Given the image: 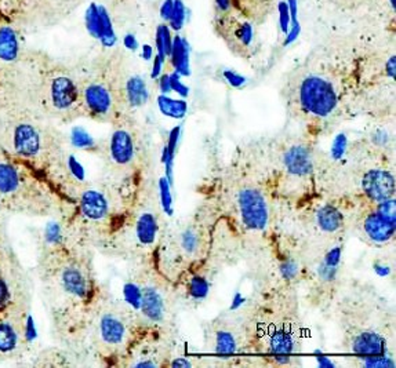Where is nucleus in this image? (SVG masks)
<instances>
[{"mask_svg": "<svg viewBox=\"0 0 396 368\" xmlns=\"http://www.w3.org/2000/svg\"><path fill=\"white\" fill-rule=\"evenodd\" d=\"M287 104L311 122L329 119L339 109L344 91L333 71H301L287 83Z\"/></svg>", "mask_w": 396, "mask_h": 368, "instance_id": "nucleus-1", "label": "nucleus"}, {"mask_svg": "<svg viewBox=\"0 0 396 368\" xmlns=\"http://www.w3.org/2000/svg\"><path fill=\"white\" fill-rule=\"evenodd\" d=\"M221 203L235 223L249 233L265 232L271 222V202L264 186L246 175H226Z\"/></svg>", "mask_w": 396, "mask_h": 368, "instance_id": "nucleus-2", "label": "nucleus"}, {"mask_svg": "<svg viewBox=\"0 0 396 368\" xmlns=\"http://www.w3.org/2000/svg\"><path fill=\"white\" fill-rule=\"evenodd\" d=\"M207 349L220 356H232L243 351L247 342V330L229 318H216L205 331Z\"/></svg>", "mask_w": 396, "mask_h": 368, "instance_id": "nucleus-3", "label": "nucleus"}, {"mask_svg": "<svg viewBox=\"0 0 396 368\" xmlns=\"http://www.w3.org/2000/svg\"><path fill=\"white\" fill-rule=\"evenodd\" d=\"M342 244L332 243L311 266L312 290L319 295H330L336 291L341 276Z\"/></svg>", "mask_w": 396, "mask_h": 368, "instance_id": "nucleus-4", "label": "nucleus"}, {"mask_svg": "<svg viewBox=\"0 0 396 368\" xmlns=\"http://www.w3.org/2000/svg\"><path fill=\"white\" fill-rule=\"evenodd\" d=\"M209 230L200 221H192L184 225L175 235L174 247L182 261H188L189 266L200 263L205 258L209 247Z\"/></svg>", "mask_w": 396, "mask_h": 368, "instance_id": "nucleus-5", "label": "nucleus"}, {"mask_svg": "<svg viewBox=\"0 0 396 368\" xmlns=\"http://www.w3.org/2000/svg\"><path fill=\"white\" fill-rule=\"evenodd\" d=\"M131 335L129 317L120 311L107 309L97 318V337L100 342L112 351L129 345Z\"/></svg>", "mask_w": 396, "mask_h": 368, "instance_id": "nucleus-6", "label": "nucleus"}, {"mask_svg": "<svg viewBox=\"0 0 396 368\" xmlns=\"http://www.w3.org/2000/svg\"><path fill=\"white\" fill-rule=\"evenodd\" d=\"M168 291L155 283H142V300L138 314L151 325H163L170 317Z\"/></svg>", "mask_w": 396, "mask_h": 368, "instance_id": "nucleus-7", "label": "nucleus"}, {"mask_svg": "<svg viewBox=\"0 0 396 368\" xmlns=\"http://www.w3.org/2000/svg\"><path fill=\"white\" fill-rule=\"evenodd\" d=\"M217 31L230 50L240 57H249L254 43V29L250 22L224 14L217 21Z\"/></svg>", "mask_w": 396, "mask_h": 368, "instance_id": "nucleus-8", "label": "nucleus"}, {"mask_svg": "<svg viewBox=\"0 0 396 368\" xmlns=\"http://www.w3.org/2000/svg\"><path fill=\"white\" fill-rule=\"evenodd\" d=\"M282 170L290 177L307 178L316 168V155L314 148L307 142H293L283 148L281 154Z\"/></svg>", "mask_w": 396, "mask_h": 368, "instance_id": "nucleus-9", "label": "nucleus"}, {"mask_svg": "<svg viewBox=\"0 0 396 368\" xmlns=\"http://www.w3.org/2000/svg\"><path fill=\"white\" fill-rule=\"evenodd\" d=\"M395 221L381 215L372 205L370 209L360 215L358 228L367 243L373 246H387L395 237Z\"/></svg>", "mask_w": 396, "mask_h": 368, "instance_id": "nucleus-10", "label": "nucleus"}, {"mask_svg": "<svg viewBox=\"0 0 396 368\" xmlns=\"http://www.w3.org/2000/svg\"><path fill=\"white\" fill-rule=\"evenodd\" d=\"M362 193L370 203L393 199L395 196V175L390 168H370L360 179Z\"/></svg>", "mask_w": 396, "mask_h": 368, "instance_id": "nucleus-11", "label": "nucleus"}, {"mask_svg": "<svg viewBox=\"0 0 396 368\" xmlns=\"http://www.w3.org/2000/svg\"><path fill=\"white\" fill-rule=\"evenodd\" d=\"M301 337L290 325L288 327H274L267 338L263 342L261 352L270 356H279L277 359H283L301 352Z\"/></svg>", "mask_w": 396, "mask_h": 368, "instance_id": "nucleus-12", "label": "nucleus"}, {"mask_svg": "<svg viewBox=\"0 0 396 368\" xmlns=\"http://www.w3.org/2000/svg\"><path fill=\"white\" fill-rule=\"evenodd\" d=\"M83 104L87 112L98 120H110L115 112V98L111 89L100 82L87 84L83 89Z\"/></svg>", "mask_w": 396, "mask_h": 368, "instance_id": "nucleus-13", "label": "nucleus"}, {"mask_svg": "<svg viewBox=\"0 0 396 368\" xmlns=\"http://www.w3.org/2000/svg\"><path fill=\"white\" fill-rule=\"evenodd\" d=\"M110 159L117 167L133 165L137 159V142L134 134L126 127H117L108 145Z\"/></svg>", "mask_w": 396, "mask_h": 368, "instance_id": "nucleus-14", "label": "nucleus"}, {"mask_svg": "<svg viewBox=\"0 0 396 368\" xmlns=\"http://www.w3.org/2000/svg\"><path fill=\"white\" fill-rule=\"evenodd\" d=\"M11 145L20 158H36L42 151L41 131L31 123H18L13 130Z\"/></svg>", "mask_w": 396, "mask_h": 368, "instance_id": "nucleus-15", "label": "nucleus"}, {"mask_svg": "<svg viewBox=\"0 0 396 368\" xmlns=\"http://www.w3.org/2000/svg\"><path fill=\"white\" fill-rule=\"evenodd\" d=\"M58 280L62 290L78 300H86L90 294L91 284L89 274L78 263H69L64 266L59 272Z\"/></svg>", "mask_w": 396, "mask_h": 368, "instance_id": "nucleus-16", "label": "nucleus"}, {"mask_svg": "<svg viewBox=\"0 0 396 368\" xmlns=\"http://www.w3.org/2000/svg\"><path fill=\"white\" fill-rule=\"evenodd\" d=\"M79 210L86 219L91 222H101L111 214V202L104 191L89 188L80 195Z\"/></svg>", "mask_w": 396, "mask_h": 368, "instance_id": "nucleus-17", "label": "nucleus"}, {"mask_svg": "<svg viewBox=\"0 0 396 368\" xmlns=\"http://www.w3.org/2000/svg\"><path fill=\"white\" fill-rule=\"evenodd\" d=\"M182 287L186 298L195 304L205 301L210 293V279L200 269V263L191 265L181 274Z\"/></svg>", "mask_w": 396, "mask_h": 368, "instance_id": "nucleus-18", "label": "nucleus"}, {"mask_svg": "<svg viewBox=\"0 0 396 368\" xmlns=\"http://www.w3.org/2000/svg\"><path fill=\"white\" fill-rule=\"evenodd\" d=\"M79 100L76 83L68 76H57L50 84V101L58 110H69Z\"/></svg>", "mask_w": 396, "mask_h": 368, "instance_id": "nucleus-19", "label": "nucleus"}, {"mask_svg": "<svg viewBox=\"0 0 396 368\" xmlns=\"http://www.w3.org/2000/svg\"><path fill=\"white\" fill-rule=\"evenodd\" d=\"M315 226L326 236H339L344 230L345 216L337 206L325 203L314 212Z\"/></svg>", "mask_w": 396, "mask_h": 368, "instance_id": "nucleus-20", "label": "nucleus"}, {"mask_svg": "<svg viewBox=\"0 0 396 368\" xmlns=\"http://www.w3.org/2000/svg\"><path fill=\"white\" fill-rule=\"evenodd\" d=\"M159 218L155 211H141L134 223V235L141 247H154L159 237Z\"/></svg>", "mask_w": 396, "mask_h": 368, "instance_id": "nucleus-21", "label": "nucleus"}, {"mask_svg": "<svg viewBox=\"0 0 396 368\" xmlns=\"http://www.w3.org/2000/svg\"><path fill=\"white\" fill-rule=\"evenodd\" d=\"M124 97L127 105L133 109L145 105L149 100V90L147 82L138 76H130L124 84Z\"/></svg>", "mask_w": 396, "mask_h": 368, "instance_id": "nucleus-22", "label": "nucleus"}, {"mask_svg": "<svg viewBox=\"0 0 396 368\" xmlns=\"http://www.w3.org/2000/svg\"><path fill=\"white\" fill-rule=\"evenodd\" d=\"M171 66L174 68V72H177L181 76H189L191 68H189V45L188 42L179 36L175 35L173 38L171 52L169 55Z\"/></svg>", "mask_w": 396, "mask_h": 368, "instance_id": "nucleus-23", "label": "nucleus"}, {"mask_svg": "<svg viewBox=\"0 0 396 368\" xmlns=\"http://www.w3.org/2000/svg\"><path fill=\"white\" fill-rule=\"evenodd\" d=\"M22 328L13 321L0 318V355H10L15 352L21 344Z\"/></svg>", "mask_w": 396, "mask_h": 368, "instance_id": "nucleus-24", "label": "nucleus"}, {"mask_svg": "<svg viewBox=\"0 0 396 368\" xmlns=\"http://www.w3.org/2000/svg\"><path fill=\"white\" fill-rule=\"evenodd\" d=\"M20 54V41L11 27H0V61L14 62Z\"/></svg>", "mask_w": 396, "mask_h": 368, "instance_id": "nucleus-25", "label": "nucleus"}, {"mask_svg": "<svg viewBox=\"0 0 396 368\" xmlns=\"http://www.w3.org/2000/svg\"><path fill=\"white\" fill-rule=\"evenodd\" d=\"M21 175L15 165L8 161H0V195L10 196L18 192Z\"/></svg>", "mask_w": 396, "mask_h": 368, "instance_id": "nucleus-26", "label": "nucleus"}, {"mask_svg": "<svg viewBox=\"0 0 396 368\" xmlns=\"http://www.w3.org/2000/svg\"><path fill=\"white\" fill-rule=\"evenodd\" d=\"M179 134H181V127L179 126L174 127L170 131L168 142H166V145L163 148V155H162V161L165 164V177L168 178V181H169L171 185L174 182L173 168H174V159H175V154H177L178 141H179Z\"/></svg>", "mask_w": 396, "mask_h": 368, "instance_id": "nucleus-27", "label": "nucleus"}, {"mask_svg": "<svg viewBox=\"0 0 396 368\" xmlns=\"http://www.w3.org/2000/svg\"><path fill=\"white\" fill-rule=\"evenodd\" d=\"M158 108L162 115L171 119H182L188 112V104L185 100H174L166 94L158 97Z\"/></svg>", "mask_w": 396, "mask_h": 368, "instance_id": "nucleus-28", "label": "nucleus"}, {"mask_svg": "<svg viewBox=\"0 0 396 368\" xmlns=\"http://www.w3.org/2000/svg\"><path fill=\"white\" fill-rule=\"evenodd\" d=\"M98 10H100V28H101L98 41L101 42V45L104 47H113L116 45L117 38H116V34H115V29H113L111 15L104 6H98Z\"/></svg>", "mask_w": 396, "mask_h": 368, "instance_id": "nucleus-29", "label": "nucleus"}, {"mask_svg": "<svg viewBox=\"0 0 396 368\" xmlns=\"http://www.w3.org/2000/svg\"><path fill=\"white\" fill-rule=\"evenodd\" d=\"M123 300L133 312L138 314L142 300V283L135 280L126 281L123 286Z\"/></svg>", "mask_w": 396, "mask_h": 368, "instance_id": "nucleus-30", "label": "nucleus"}, {"mask_svg": "<svg viewBox=\"0 0 396 368\" xmlns=\"http://www.w3.org/2000/svg\"><path fill=\"white\" fill-rule=\"evenodd\" d=\"M155 42H156V54L166 61L169 58L171 45H173V35H171L169 25L161 24L158 27Z\"/></svg>", "mask_w": 396, "mask_h": 368, "instance_id": "nucleus-31", "label": "nucleus"}, {"mask_svg": "<svg viewBox=\"0 0 396 368\" xmlns=\"http://www.w3.org/2000/svg\"><path fill=\"white\" fill-rule=\"evenodd\" d=\"M85 24H86V29L87 32L94 38V39H100V10H98V4L91 3L85 14Z\"/></svg>", "mask_w": 396, "mask_h": 368, "instance_id": "nucleus-32", "label": "nucleus"}, {"mask_svg": "<svg viewBox=\"0 0 396 368\" xmlns=\"http://www.w3.org/2000/svg\"><path fill=\"white\" fill-rule=\"evenodd\" d=\"M171 184L168 181L166 177H162L158 182L159 188V202L161 207L166 215H173V195H171Z\"/></svg>", "mask_w": 396, "mask_h": 368, "instance_id": "nucleus-33", "label": "nucleus"}, {"mask_svg": "<svg viewBox=\"0 0 396 368\" xmlns=\"http://www.w3.org/2000/svg\"><path fill=\"white\" fill-rule=\"evenodd\" d=\"M185 18H186V8L182 0H174L173 11L169 20L170 29L174 32H179L185 24Z\"/></svg>", "mask_w": 396, "mask_h": 368, "instance_id": "nucleus-34", "label": "nucleus"}, {"mask_svg": "<svg viewBox=\"0 0 396 368\" xmlns=\"http://www.w3.org/2000/svg\"><path fill=\"white\" fill-rule=\"evenodd\" d=\"M71 142L78 149H93L96 147V141L93 137L82 127H75L71 134Z\"/></svg>", "mask_w": 396, "mask_h": 368, "instance_id": "nucleus-35", "label": "nucleus"}, {"mask_svg": "<svg viewBox=\"0 0 396 368\" xmlns=\"http://www.w3.org/2000/svg\"><path fill=\"white\" fill-rule=\"evenodd\" d=\"M359 365L362 367L370 368H394L395 360L394 358L384 355V356H359Z\"/></svg>", "mask_w": 396, "mask_h": 368, "instance_id": "nucleus-36", "label": "nucleus"}, {"mask_svg": "<svg viewBox=\"0 0 396 368\" xmlns=\"http://www.w3.org/2000/svg\"><path fill=\"white\" fill-rule=\"evenodd\" d=\"M43 237L49 246H59L64 239V230H62L61 223L58 222L47 223L43 232Z\"/></svg>", "mask_w": 396, "mask_h": 368, "instance_id": "nucleus-37", "label": "nucleus"}, {"mask_svg": "<svg viewBox=\"0 0 396 368\" xmlns=\"http://www.w3.org/2000/svg\"><path fill=\"white\" fill-rule=\"evenodd\" d=\"M66 167L71 172V175L78 181V182H83L86 179V171L85 167L82 165V163L75 158L73 155H69L66 159Z\"/></svg>", "mask_w": 396, "mask_h": 368, "instance_id": "nucleus-38", "label": "nucleus"}, {"mask_svg": "<svg viewBox=\"0 0 396 368\" xmlns=\"http://www.w3.org/2000/svg\"><path fill=\"white\" fill-rule=\"evenodd\" d=\"M170 75V86H171V91L177 93L179 97L186 98L189 96V87L186 84H184L181 82V75H178L177 72L169 73Z\"/></svg>", "mask_w": 396, "mask_h": 368, "instance_id": "nucleus-39", "label": "nucleus"}, {"mask_svg": "<svg viewBox=\"0 0 396 368\" xmlns=\"http://www.w3.org/2000/svg\"><path fill=\"white\" fill-rule=\"evenodd\" d=\"M22 335L25 337L27 342L32 344L34 341H36L38 338V328H36V324H35V320L34 317L31 315H27V318L24 321V325H22Z\"/></svg>", "mask_w": 396, "mask_h": 368, "instance_id": "nucleus-40", "label": "nucleus"}, {"mask_svg": "<svg viewBox=\"0 0 396 368\" xmlns=\"http://www.w3.org/2000/svg\"><path fill=\"white\" fill-rule=\"evenodd\" d=\"M278 13H279V25H281V29H282L283 34L286 35V34L288 32V29H290V22H291L287 1H281V3L278 4Z\"/></svg>", "mask_w": 396, "mask_h": 368, "instance_id": "nucleus-41", "label": "nucleus"}, {"mask_svg": "<svg viewBox=\"0 0 396 368\" xmlns=\"http://www.w3.org/2000/svg\"><path fill=\"white\" fill-rule=\"evenodd\" d=\"M345 151H346V135L339 134L336 137L333 147H332V159L341 160L345 155Z\"/></svg>", "mask_w": 396, "mask_h": 368, "instance_id": "nucleus-42", "label": "nucleus"}, {"mask_svg": "<svg viewBox=\"0 0 396 368\" xmlns=\"http://www.w3.org/2000/svg\"><path fill=\"white\" fill-rule=\"evenodd\" d=\"M223 78L226 79V82L229 86H232L235 89H239L246 83V78H243L242 75H239L233 71H224Z\"/></svg>", "mask_w": 396, "mask_h": 368, "instance_id": "nucleus-43", "label": "nucleus"}, {"mask_svg": "<svg viewBox=\"0 0 396 368\" xmlns=\"http://www.w3.org/2000/svg\"><path fill=\"white\" fill-rule=\"evenodd\" d=\"M163 65H165V59L161 58L158 54L154 57V64H152V71H151V78L152 79H158L162 75L163 71Z\"/></svg>", "mask_w": 396, "mask_h": 368, "instance_id": "nucleus-44", "label": "nucleus"}, {"mask_svg": "<svg viewBox=\"0 0 396 368\" xmlns=\"http://www.w3.org/2000/svg\"><path fill=\"white\" fill-rule=\"evenodd\" d=\"M158 83H159V90H161V93L169 96L170 93H171L169 73H162V75L158 78Z\"/></svg>", "mask_w": 396, "mask_h": 368, "instance_id": "nucleus-45", "label": "nucleus"}, {"mask_svg": "<svg viewBox=\"0 0 396 368\" xmlns=\"http://www.w3.org/2000/svg\"><path fill=\"white\" fill-rule=\"evenodd\" d=\"M123 45L130 52H135L138 49V41H137V38L133 34H127L123 38Z\"/></svg>", "mask_w": 396, "mask_h": 368, "instance_id": "nucleus-46", "label": "nucleus"}, {"mask_svg": "<svg viewBox=\"0 0 396 368\" xmlns=\"http://www.w3.org/2000/svg\"><path fill=\"white\" fill-rule=\"evenodd\" d=\"M173 4H174V0H165L161 6V17L166 22H169L170 15L173 11Z\"/></svg>", "mask_w": 396, "mask_h": 368, "instance_id": "nucleus-47", "label": "nucleus"}, {"mask_svg": "<svg viewBox=\"0 0 396 368\" xmlns=\"http://www.w3.org/2000/svg\"><path fill=\"white\" fill-rule=\"evenodd\" d=\"M10 300V293H8V287L4 283L3 279H0V308L6 307L7 302Z\"/></svg>", "mask_w": 396, "mask_h": 368, "instance_id": "nucleus-48", "label": "nucleus"}, {"mask_svg": "<svg viewBox=\"0 0 396 368\" xmlns=\"http://www.w3.org/2000/svg\"><path fill=\"white\" fill-rule=\"evenodd\" d=\"M395 73H396V58L395 55H391L390 58H388V61H387V64H386V75H387V78H390V79H395Z\"/></svg>", "mask_w": 396, "mask_h": 368, "instance_id": "nucleus-49", "label": "nucleus"}, {"mask_svg": "<svg viewBox=\"0 0 396 368\" xmlns=\"http://www.w3.org/2000/svg\"><path fill=\"white\" fill-rule=\"evenodd\" d=\"M232 4H233V0H216L217 11H219V13H221V14L229 13V11H230Z\"/></svg>", "mask_w": 396, "mask_h": 368, "instance_id": "nucleus-50", "label": "nucleus"}, {"mask_svg": "<svg viewBox=\"0 0 396 368\" xmlns=\"http://www.w3.org/2000/svg\"><path fill=\"white\" fill-rule=\"evenodd\" d=\"M374 270H376V273H377L379 276L387 277V276H390V273H391V266L387 265V263H379L377 265H374Z\"/></svg>", "mask_w": 396, "mask_h": 368, "instance_id": "nucleus-51", "label": "nucleus"}, {"mask_svg": "<svg viewBox=\"0 0 396 368\" xmlns=\"http://www.w3.org/2000/svg\"><path fill=\"white\" fill-rule=\"evenodd\" d=\"M168 365L170 367H192V363L185 358H174Z\"/></svg>", "mask_w": 396, "mask_h": 368, "instance_id": "nucleus-52", "label": "nucleus"}, {"mask_svg": "<svg viewBox=\"0 0 396 368\" xmlns=\"http://www.w3.org/2000/svg\"><path fill=\"white\" fill-rule=\"evenodd\" d=\"M154 47L152 46H149V45H144L142 46V58L145 59V61H151V59H154Z\"/></svg>", "mask_w": 396, "mask_h": 368, "instance_id": "nucleus-53", "label": "nucleus"}, {"mask_svg": "<svg viewBox=\"0 0 396 368\" xmlns=\"http://www.w3.org/2000/svg\"><path fill=\"white\" fill-rule=\"evenodd\" d=\"M318 362H319V365H321L322 367H333V366H335L333 362L328 360V358H323V356L318 358Z\"/></svg>", "mask_w": 396, "mask_h": 368, "instance_id": "nucleus-54", "label": "nucleus"}, {"mask_svg": "<svg viewBox=\"0 0 396 368\" xmlns=\"http://www.w3.org/2000/svg\"><path fill=\"white\" fill-rule=\"evenodd\" d=\"M390 3H391V6H393V8L395 10L396 0H390Z\"/></svg>", "mask_w": 396, "mask_h": 368, "instance_id": "nucleus-55", "label": "nucleus"}]
</instances>
